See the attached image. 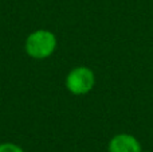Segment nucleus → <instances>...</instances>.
Instances as JSON below:
<instances>
[{
  "label": "nucleus",
  "mask_w": 153,
  "mask_h": 152,
  "mask_svg": "<svg viewBox=\"0 0 153 152\" xmlns=\"http://www.w3.org/2000/svg\"><path fill=\"white\" fill-rule=\"evenodd\" d=\"M109 152H143L141 144L134 136L128 133L116 135L109 143Z\"/></svg>",
  "instance_id": "3"
},
{
  "label": "nucleus",
  "mask_w": 153,
  "mask_h": 152,
  "mask_svg": "<svg viewBox=\"0 0 153 152\" xmlns=\"http://www.w3.org/2000/svg\"><path fill=\"white\" fill-rule=\"evenodd\" d=\"M56 47V38L51 31L38 30L26 40V51L30 57L43 59L50 57Z\"/></svg>",
  "instance_id": "1"
},
{
  "label": "nucleus",
  "mask_w": 153,
  "mask_h": 152,
  "mask_svg": "<svg viewBox=\"0 0 153 152\" xmlns=\"http://www.w3.org/2000/svg\"><path fill=\"white\" fill-rule=\"evenodd\" d=\"M0 152H24L19 145L12 143H3L0 144Z\"/></svg>",
  "instance_id": "4"
},
{
  "label": "nucleus",
  "mask_w": 153,
  "mask_h": 152,
  "mask_svg": "<svg viewBox=\"0 0 153 152\" xmlns=\"http://www.w3.org/2000/svg\"><path fill=\"white\" fill-rule=\"evenodd\" d=\"M95 77L91 69L79 66L73 69L66 77V88L73 94H86L93 89Z\"/></svg>",
  "instance_id": "2"
}]
</instances>
